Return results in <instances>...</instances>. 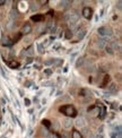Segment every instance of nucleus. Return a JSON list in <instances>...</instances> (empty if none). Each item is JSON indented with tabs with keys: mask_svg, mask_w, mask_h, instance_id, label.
Segmentation results:
<instances>
[{
	"mask_svg": "<svg viewBox=\"0 0 122 138\" xmlns=\"http://www.w3.org/2000/svg\"><path fill=\"white\" fill-rule=\"evenodd\" d=\"M79 96L80 97H86L84 101L86 102L88 100H91L92 98V92L89 89H87V88H81L80 91H79Z\"/></svg>",
	"mask_w": 122,
	"mask_h": 138,
	"instance_id": "20e7f679",
	"label": "nucleus"
},
{
	"mask_svg": "<svg viewBox=\"0 0 122 138\" xmlns=\"http://www.w3.org/2000/svg\"><path fill=\"white\" fill-rule=\"evenodd\" d=\"M24 103H25L26 107H30V101L28 100V98H25V100H24Z\"/></svg>",
	"mask_w": 122,
	"mask_h": 138,
	"instance_id": "c756f323",
	"label": "nucleus"
},
{
	"mask_svg": "<svg viewBox=\"0 0 122 138\" xmlns=\"http://www.w3.org/2000/svg\"><path fill=\"white\" fill-rule=\"evenodd\" d=\"M1 44L5 46H10L11 44H13V42H11V40H10L9 37H7V36H2L1 37Z\"/></svg>",
	"mask_w": 122,
	"mask_h": 138,
	"instance_id": "9b49d317",
	"label": "nucleus"
},
{
	"mask_svg": "<svg viewBox=\"0 0 122 138\" xmlns=\"http://www.w3.org/2000/svg\"><path fill=\"white\" fill-rule=\"evenodd\" d=\"M54 129H56V130L59 129V123H58V121H54Z\"/></svg>",
	"mask_w": 122,
	"mask_h": 138,
	"instance_id": "473e14b6",
	"label": "nucleus"
},
{
	"mask_svg": "<svg viewBox=\"0 0 122 138\" xmlns=\"http://www.w3.org/2000/svg\"><path fill=\"white\" fill-rule=\"evenodd\" d=\"M59 46H60V44H59V43H56V44H54V45L52 46V49H53V50H57V49H58V48H59Z\"/></svg>",
	"mask_w": 122,
	"mask_h": 138,
	"instance_id": "2f4dec72",
	"label": "nucleus"
},
{
	"mask_svg": "<svg viewBox=\"0 0 122 138\" xmlns=\"http://www.w3.org/2000/svg\"><path fill=\"white\" fill-rule=\"evenodd\" d=\"M109 82H110V76H109V75L104 76V79H103V82H102L101 87H105V86H106V84H107Z\"/></svg>",
	"mask_w": 122,
	"mask_h": 138,
	"instance_id": "aec40b11",
	"label": "nucleus"
},
{
	"mask_svg": "<svg viewBox=\"0 0 122 138\" xmlns=\"http://www.w3.org/2000/svg\"><path fill=\"white\" fill-rule=\"evenodd\" d=\"M118 91V87L117 85L114 84V83H112V84H110V86H109V93H115Z\"/></svg>",
	"mask_w": 122,
	"mask_h": 138,
	"instance_id": "dca6fc26",
	"label": "nucleus"
},
{
	"mask_svg": "<svg viewBox=\"0 0 122 138\" xmlns=\"http://www.w3.org/2000/svg\"><path fill=\"white\" fill-rule=\"evenodd\" d=\"M62 125H63V127L66 128V129H70L71 126H72V120H71V118H65V119L62 120Z\"/></svg>",
	"mask_w": 122,
	"mask_h": 138,
	"instance_id": "1a4fd4ad",
	"label": "nucleus"
},
{
	"mask_svg": "<svg viewBox=\"0 0 122 138\" xmlns=\"http://www.w3.org/2000/svg\"><path fill=\"white\" fill-rule=\"evenodd\" d=\"M81 63H83V58H78V61H77V63H76V67L79 68V67L81 66Z\"/></svg>",
	"mask_w": 122,
	"mask_h": 138,
	"instance_id": "a878e982",
	"label": "nucleus"
},
{
	"mask_svg": "<svg viewBox=\"0 0 122 138\" xmlns=\"http://www.w3.org/2000/svg\"><path fill=\"white\" fill-rule=\"evenodd\" d=\"M17 16H18V11L16 10V9H11L9 13V18L11 21H14L15 18H17Z\"/></svg>",
	"mask_w": 122,
	"mask_h": 138,
	"instance_id": "2eb2a0df",
	"label": "nucleus"
},
{
	"mask_svg": "<svg viewBox=\"0 0 122 138\" xmlns=\"http://www.w3.org/2000/svg\"><path fill=\"white\" fill-rule=\"evenodd\" d=\"M7 65L11 68V69H17L19 67V62H17L16 60H10V61H7Z\"/></svg>",
	"mask_w": 122,
	"mask_h": 138,
	"instance_id": "ddd939ff",
	"label": "nucleus"
},
{
	"mask_svg": "<svg viewBox=\"0 0 122 138\" xmlns=\"http://www.w3.org/2000/svg\"><path fill=\"white\" fill-rule=\"evenodd\" d=\"M69 5H71V1H61L59 7L60 8H67V7H69Z\"/></svg>",
	"mask_w": 122,
	"mask_h": 138,
	"instance_id": "6ab92c4d",
	"label": "nucleus"
},
{
	"mask_svg": "<svg viewBox=\"0 0 122 138\" xmlns=\"http://www.w3.org/2000/svg\"><path fill=\"white\" fill-rule=\"evenodd\" d=\"M66 37L67 39H71V37H72V33H71V31H66Z\"/></svg>",
	"mask_w": 122,
	"mask_h": 138,
	"instance_id": "bb28decb",
	"label": "nucleus"
},
{
	"mask_svg": "<svg viewBox=\"0 0 122 138\" xmlns=\"http://www.w3.org/2000/svg\"><path fill=\"white\" fill-rule=\"evenodd\" d=\"M5 2H6L5 0H0V6H1V5H4V4H5Z\"/></svg>",
	"mask_w": 122,
	"mask_h": 138,
	"instance_id": "f704fd0d",
	"label": "nucleus"
},
{
	"mask_svg": "<svg viewBox=\"0 0 122 138\" xmlns=\"http://www.w3.org/2000/svg\"><path fill=\"white\" fill-rule=\"evenodd\" d=\"M97 33L100 34L101 36H103V37H110V36L112 35V28L111 27H106V26H102V27H100L98 30H97Z\"/></svg>",
	"mask_w": 122,
	"mask_h": 138,
	"instance_id": "7ed1b4c3",
	"label": "nucleus"
},
{
	"mask_svg": "<svg viewBox=\"0 0 122 138\" xmlns=\"http://www.w3.org/2000/svg\"><path fill=\"white\" fill-rule=\"evenodd\" d=\"M44 72H45L46 75H51V74H52V70H51V69H45Z\"/></svg>",
	"mask_w": 122,
	"mask_h": 138,
	"instance_id": "7c9ffc66",
	"label": "nucleus"
},
{
	"mask_svg": "<svg viewBox=\"0 0 122 138\" xmlns=\"http://www.w3.org/2000/svg\"><path fill=\"white\" fill-rule=\"evenodd\" d=\"M14 24H15V23H14V21H10L9 23H8V24H7V28H13V26H14Z\"/></svg>",
	"mask_w": 122,
	"mask_h": 138,
	"instance_id": "cd10ccee",
	"label": "nucleus"
},
{
	"mask_svg": "<svg viewBox=\"0 0 122 138\" xmlns=\"http://www.w3.org/2000/svg\"><path fill=\"white\" fill-rule=\"evenodd\" d=\"M30 31H32V26H30V23H26V24H24V26L22 27V30H20V34L25 35V34L30 33Z\"/></svg>",
	"mask_w": 122,
	"mask_h": 138,
	"instance_id": "6e6552de",
	"label": "nucleus"
},
{
	"mask_svg": "<svg viewBox=\"0 0 122 138\" xmlns=\"http://www.w3.org/2000/svg\"><path fill=\"white\" fill-rule=\"evenodd\" d=\"M87 133H88V130H87V128H85V127H84V128H83V134H85V135H86Z\"/></svg>",
	"mask_w": 122,
	"mask_h": 138,
	"instance_id": "72a5a7b5",
	"label": "nucleus"
},
{
	"mask_svg": "<svg viewBox=\"0 0 122 138\" xmlns=\"http://www.w3.org/2000/svg\"><path fill=\"white\" fill-rule=\"evenodd\" d=\"M49 138H57V137L54 136V135H50V137H49Z\"/></svg>",
	"mask_w": 122,
	"mask_h": 138,
	"instance_id": "e433bc0d",
	"label": "nucleus"
},
{
	"mask_svg": "<svg viewBox=\"0 0 122 138\" xmlns=\"http://www.w3.org/2000/svg\"><path fill=\"white\" fill-rule=\"evenodd\" d=\"M30 19H32L33 22H35V23H40V22H42L43 19H44V16L41 15V14H35L34 16L30 17Z\"/></svg>",
	"mask_w": 122,
	"mask_h": 138,
	"instance_id": "f8f14e48",
	"label": "nucleus"
},
{
	"mask_svg": "<svg viewBox=\"0 0 122 138\" xmlns=\"http://www.w3.org/2000/svg\"><path fill=\"white\" fill-rule=\"evenodd\" d=\"M53 61H54V59H51V60H46L44 62V65L45 66H51V65H53Z\"/></svg>",
	"mask_w": 122,
	"mask_h": 138,
	"instance_id": "393cba45",
	"label": "nucleus"
},
{
	"mask_svg": "<svg viewBox=\"0 0 122 138\" xmlns=\"http://www.w3.org/2000/svg\"><path fill=\"white\" fill-rule=\"evenodd\" d=\"M37 49H39V52H40V53H43V52H44V50H43V46H42V44H37Z\"/></svg>",
	"mask_w": 122,
	"mask_h": 138,
	"instance_id": "c85d7f7f",
	"label": "nucleus"
},
{
	"mask_svg": "<svg viewBox=\"0 0 122 138\" xmlns=\"http://www.w3.org/2000/svg\"><path fill=\"white\" fill-rule=\"evenodd\" d=\"M39 8H40V6H39L37 2H32V4H30V9H32L33 11L39 10Z\"/></svg>",
	"mask_w": 122,
	"mask_h": 138,
	"instance_id": "412c9836",
	"label": "nucleus"
},
{
	"mask_svg": "<svg viewBox=\"0 0 122 138\" xmlns=\"http://www.w3.org/2000/svg\"><path fill=\"white\" fill-rule=\"evenodd\" d=\"M25 53H26V56H30V57H32L33 54H34V48L30 45L27 50H25Z\"/></svg>",
	"mask_w": 122,
	"mask_h": 138,
	"instance_id": "a211bd4d",
	"label": "nucleus"
},
{
	"mask_svg": "<svg viewBox=\"0 0 122 138\" xmlns=\"http://www.w3.org/2000/svg\"><path fill=\"white\" fill-rule=\"evenodd\" d=\"M42 85L43 86H51V85H53V83L51 82V80H45V82L42 83Z\"/></svg>",
	"mask_w": 122,
	"mask_h": 138,
	"instance_id": "5701e85b",
	"label": "nucleus"
},
{
	"mask_svg": "<svg viewBox=\"0 0 122 138\" xmlns=\"http://www.w3.org/2000/svg\"><path fill=\"white\" fill-rule=\"evenodd\" d=\"M72 138H83V135H81L79 131L74 130V131H72Z\"/></svg>",
	"mask_w": 122,
	"mask_h": 138,
	"instance_id": "4be33fe9",
	"label": "nucleus"
},
{
	"mask_svg": "<svg viewBox=\"0 0 122 138\" xmlns=\"http://www.w3.org/2000/svg\"><path fill=\"white\" fill-rule=\"evenodd\" d=\"M83 16H84L86 19H91L92 16H93V10H92V8L85 7V8L83 9Z\"/></svg>",
	"mask_w": 122,
	"mask_h": 138,
	"instance_id": "423d86ee",
	"label": "nucleus"
},
{
	"mask_svg": "<svg viewBox=\"0 0 122 138\" xmlns=\"http://www.w3.org/2000/svg\"><path fill=\"white\" fill-rule=\"evenodd\" d=\"M107 43H110V37H103V39H100L97 41V45H98V48L103 49V48L106 46Z\"/></svg>",
	"mask_w": 122,
	"mask_h": 138,
	"instance_id": "0eeeda50",
	"label": "nucleus"
},
{
	"mask_svg": "<svg viewBox=\"0 0 122 138\" xmlns=\"http://www.w3.org/2000/svg\"><path fill=\"white\" fill-rule=\"evenodd\" d=\"M105 116H106V109H105V107L101 105V110H100V114H98V118L103 120V119L105 118Z\"/></svg>",
	"mask_w": 122,
	"mask_h": 138,
	"instance_id": "4468645a",
	"label": "nucleus"
},
{
	"mask_svg": "<svg viewBox=\"0 0 122 138\" xmlns=\"http://www.w3.org/2000/svg\"><path fill=\"white\" fill-rule=\"evenodd\" d=\"M75 125H76V127L78 128H84L85 127V125H86V122H85V119L84 118H77L76 121H75Z\"/></svg>",
	"mask_w": 122,
	"mask_h": 138,
	"instance_id": "9d476101",
	"label": "nucleus"
},
{
	"mask_svg": "<svg viewBox=\"0 0 122 138\" xmlns=\"http://www.w3.org/2000/svg\"><path fill=\"white\" fill-rule=\"evenodd\" d=\"M85 34H86V30H79L78 31V33H77V37H78V40H81L84 36H85Z\"/></svg>",
	"mask_w": 122,
	"mask_h": 138,
	"instance_id": "f3484780",
	"label": "nucleus"
},
{
	"mask_svg": "<svg viewBox=\"0 0 122 138\" xmlns=\"http://www.w3.org/2000/svg\"><path fill=\"white\" fill-rule=\"evenodd\" d=\"M57 30V25L53 23V22H49L48 23V25L45 26V28H44V33H54Z\"/></svg>",
	"mask_w": 122,
	"mask_h": 138,
	"instance_id": "39448f33",
	"label": "nucleus"
},
{
	"mask_svg": "<svg viewBox=\"0 0 122 138\" xmlns=\"http://www.w3.org/2000/svg\"><path fill=\"white\" fill-rule=\"evenodd\" d=\"M42 123H43V126H45V127H48V128H50V126H51V123L49 120H43Z\"/></svg>",
	"mask_w": 122,
	"mask_h": 138,
	"instance_id": "b1692460",
	"label": "nucleus"
},
{
	"mask_svg": "<svg viewBox=\"0 0 122 138\" xmlns=\"http://www.w3.org/2000/svg\"><path fill=\"white\" fill-rule=\"evenodd\" d=\"M61 93H62V92H61V91H59V92L57 93V96H60V94H61Z\"/></svg>",
	"mask_w": 122,
	"mask_h": 138,
	"instance_id": "c9c22d12",
	"label": "nucleus"
},
{
	"mask_svg": "<svg viewBox=\"0 0 122 138\" xmlns=\"http://www.w3.org/2000/svg\"><path fill=\"white\" fill-rule=\"evenodd\" d=\"M66 19L71 27H75L76 23L79 19V15H78V13H76V11H70V13H68L66 15Z\"/></svg>",
	"mask_w": 122,
	"mask_h": 138,
	"instance_id": "f03ea898",
	"label": "nucleus"
},
{
	"mask_svg": "<svg viewBox=\"0 0 122 138\" xmlns=\"http://www.w3.org/2000/svg\"><path fill=\"white\" fill-rule=\"evenodd\" d=\"M59 110H60V112L66 114L68 118H74L77 116L76 109L72 107V105H65V107H61Z\"/></svg>",
	"mask_w": 122,
	"mask_h": 138,
	"instance_id": "f257e3e1",
	"label": "nucleus"
}]
</instances>
